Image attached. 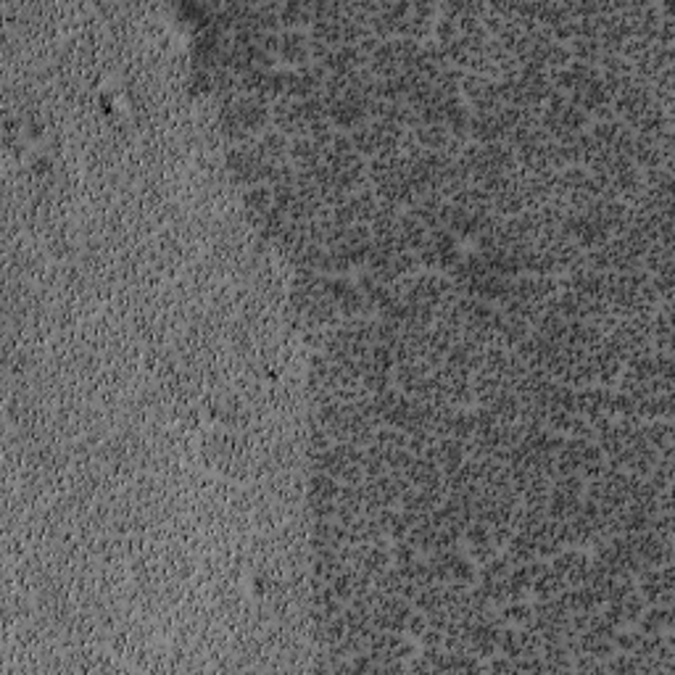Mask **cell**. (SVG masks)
Segmentation results:
<instances>
[{
  "instance_id": "obj_1",
  "label": "cell",
  "mask_w": 675,
  "mask_h": 675,
  "mask_svg": "<svg viewBox=\"0 0 675 675\" xmlns=\"http://www.w3.org/2000/svg\"><path fill=\"white\" fill-rule=\"evenodd\" d=\"M375 625H380L383 631H401V628H406V623H409V612H406V607L401 604V602H383V604L375 609L372 615Z\"/></svg>"
},
{
  "instance_id": "obj_2",
  "label": "cell",
  "mask_w": 675,
  "mask_h": 675,
  "mask_svg": "<svg viewBox=\"0 0 675 675\" xmlns=\"http://www.w3.org/2000/svg\"><path fill=\"white\" fill-rule=\"evenodd\" d=\"M451 253H454L451 238H449V235H438L435 243H430V248H427V262L438 264V267H446V264L451 262Z\"/></svg>"
},
{
  "instance_id": "obj_3",
  "label": "cell",
  "mask_w": 675,
  "mask_h": 675,
  "mask_svg": "<svg viewBox=\"0 0 675 675\" xmlns=\"http://www.w3.org/2000/svg\"><path fill=\"white\" fill-rule=\"evenodd\" d=\"M670 625H673V615H670V609H655L652 615L646 617V633H662V631H670Z\"/></svg>"
}]
</instances>
